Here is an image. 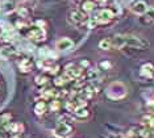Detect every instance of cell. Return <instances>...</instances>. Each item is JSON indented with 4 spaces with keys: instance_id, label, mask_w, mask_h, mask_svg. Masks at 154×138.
<instances>
[{
    "instance_id": "6da1fadb",
    "label": "cell",
    "mask_w": 154,
    "mask_h": 138,
    "mask_svg": "<svg viewBox=\"0 0 154 138\" xmlns=\"http://www.w3.org/2000/svg\"><path fill=\"white\" fill-rule=\"evenodd\" d=\"M113 49H136V50H146L149 48V41L134 34H116L112 37Z\"/></svg>"
},
{
    "instance_id": "7a4b0ae2",
    "label": "cell",
    "mask_w": 154,
    "mask_h": 138,
    "mask_svg": "<svg viewBox=\"0 0 154 138\" xmlns=\"http://www.w3.org/2000/svg\"><path fill=\"white\" fill-rule=\"evenodd\" d=\"M128 91H127V87H125L124 83L121 82H113L111 83L109 86L107 87L106 90V95L108 99L113 101H119V100H122L125 96H127Z\"/></svg>"
},
{
    "instance_id": "3957f363",
    "label": "cell",
    "mask_w": 154,
    "mask_h": 138,
    "mask_svg": "<svg viewBox=\"0 0 154 138\" xmlns=\"http://www.w3.org/2000/svg\"><path fill=\"white\" fill-rule=\"evenodd\" d=\"M115 17H116V13L112 8H101L95 13L94 19H95L97 26H106L113 21Z\"/></svg>"
},
{
    "instance_id": "277c9868",
    "label": "cell",
    "mask_w": 154,
    "mask_h": 138,
    "mask_svg": "<svg viewBox=\"0 0 154 138\" xmlns=\"http://www.w3.org/2000/svg\"><path fill=\"white\" fill-rule=\"evenodd\" d=\"M72 133H74V126L63 120H59L53 128V134L57 138H70Z\"/></svg>"
},
{
    "instance_id": "5b68a950",
    "label": "cell",
    "mask_w": 154,
    "mask_h": 138,
    "mask_svg": "<svg viewBox=\"0 0 154 138\" xmlns=\"http://www.w3.org/2000/svg\"><path fill=\"white\" fill-rule=\"evenodd\" d=\"M26 38L29 41H33V42H44L46 40V29L45 28H41V26H33L30 28L29 30L26 32Z\"/></svg>"
},
{
    "instance_id": "8992f818",
    "label": "cell",
    "mask_w": 154,
    "mask_h": 138,
    "mask_svg": "<svg viewBox=\"0 0 154 138\" xmlns=\"http://www.w3.org/2000/svg\"><path fill=\"white\" fill-rule=\"evenodd\" d=\"M83 71H85V69H82L79 65H76V63L72 62V63L66 65L65 70H63V74L69 78L70 80H74V79H79V78L83 75Z\"/></svg>"
},
{
    "instance_id": "52a82bcc",
    "label": "cell",
    "mask_w": 154,
    "mask_h": 138,
    "mask_svg": "<svg viewBox=\"0 0 154 138\" xmlns=\"http://www.w3.org/2000/svg\"><path fill=\"white\" fill-rule=\"evenodd\" d=\"M69 20L72 24L78 25V24H85L87 23V13H85L82 9H71L69 12Z\"/></svg>"
},
{
    "instance_id": "ba28073f",
    "label": "cell",
    "mask_w": 154,
    "mask_h": 138,
    "mask_svg": "<svg viewBox=\"0 0 154 138\" xmlns=\"http://www.w3.org/2000/svg\"><path fill=\"white\" fill-rule=\"evenodd\" d=\"M74 46H75L74 41L69 37H62L55 42V49L58 51H70L74 49Z\"/></svg>"
},
{
    "instance_id": "9c48e42d",
    "label": "cell",
    "mask_w": 154,
    "mask_h": 138,
    "mask_svg": "<svg viewBox=\"0 0 154 138\" xmlns=\"http://www.w3.org/2000/svg\"><path fill=\"white\" fill-rule=\"evenodd\" d=\"M148 8H149L148 4L143 0H137V2H134L131 5V12L137 16H143L146 13V11H148Z\"/></svg>"
},
{
    "instance_id": "30bf717a",
    "label": "cell",
    "mask_w": 154,
    "mask_h": 138,
    "mask_svg": "<svg viewBox=\"0 0 154 138\" xmlns=\"http://www.w3.org/2000/svg\"><path fill=\"white\" fill-rule=\"evenodd\" d=\"M153 72H154V65L150 62H146L140 67V74L145 79H153Z\"/></svg>"
},
{
    "instance_id": "8fae6325",
    "label": "cell",
    "mask_w": 154,
    "mask_h": 138,
    "mask_svg": "<svg viewBox=\"0 0 154 138\" xmlns=\"http://www.w3.org/2000/svg\"><path fill=\"white\" fill-rule=\"evenodd\" d=\"M16 54H17L16 49L12 48V46H3V48H0V59H3V61H8V59H11Z\"/></svg>"
},
{
    "instance_id": "7c38bea8",
    "label": "cell",
    "mask_w": 154,
    "mask_h": 138,
    "mask_svg": "<svg viewBox=\"0 0 154 138\" xmlns=\"http://www.w3.org/2000/svg\"><path fill=\"white\" fill-rule=\"evenodd\" d=\"M17 66H19L20 71L24 74H28L33 70V62L30 58H21L19 61V63H17Z\"/></svg>"
},
{
    "instance_id": "4fadbf2b",
    "label": "cell",
    "mask_w": 154,
    "mask_h": 138,
    "mask_svg": "<svg viewBox=\"0 0 154 138\" xmlns=\"http://www.w3.org/2000/svg\"><path fill=\"white\" fill-rule=\"evenodd\" d=\"M72 116L78 120H86L90 117V109L87 107H75L72 111Z\"/></svg>"
},
{
    "instance_id": "5bb4252c",
    "label": "cell",
    "mask_w": 154,
    "mask_h": 138,
    "mask_svg": "<svg viewBox=\"0 0 154 138\" xmlns=\"http://www.w3.org/2000/svg\"><path fill=\"white\" fill-rule=\"evenodd\" d=\"M7 130H9L13 134H21L25 130V126H24L23 122H9L8 125L5 126Z\"/></svg>"
},
{
    "instance_id": "9a60e30c",
    "label": "cell",
    "mask_w": 154,
    "mask_h": 138,
    "mask_svg": "<svg viewBox=\"0 0 154 138\" xmlns=\"http://www.w3.org/2000/svg\"><path fill=\"white\" fill-rule=\"evenodd\" d=\"M48 111H49V107L44 100H40L34 104V113H36L37 116H44Z\"/></svg>"
},
{
    "instance_id": "2e32d148",
    "label": "cell",
    "mask_w": 154,
    "mask_h": 138,
    "mask_svg": "<svg viewBox=\"0 0 154 138\" xmlns=\"http://www.w3.org/2000/svg\"><path fill=\"white\" fill-rule=\"evenodd\" d=\"M58 94H59V91H55L54 88H48V90H44V91H41V94H40V96L44 99V100H48V99H57L58 97Z\"/></svg>"
},
{
    "instance_id": "e0dca14e",
    "label": "cell",
    "mask_w": 154,
    "mask_h": 138,
    "mask_svg": "<svg viewBox=\"0 0 154 138\" xmlns=\"http://www.w3.org/2000/svg\"><path fill=\"white\" fill-rule=\"evenodd\" d=\"M96 7L97 5L94 0H85V2H82L80 9H82L85 13H90V12H92V11H95Z\"/></svg>"
},
{
    "instance_id": "ac0fdd59",
    "label": "cell",
    "mask_w": 154,
    "mask_h": 138,
    "mask_svg": "<svg viewBox=\"0 0 154 138\" xmlns=\"http://www.w3.org/2000/svg\"><path fill=\"white\" fill-rule=\"evenodd\" d=\"M99 49L101 50H112L113 49V46H112V37H106L103 38V40L99 41Z\"/></svg>"
},
{
    "instance_id": "d6986e66",
    "label": "cell",
    "mask_w": 154,
    "mask_h": 138,
    "mask_svg": "<svg viewBox=\"0 0 154 138\" xmlns=\"http://www.w3.org/2000/svg\"><path fill=\"white\" fill-rule=\"evenodd\" d=\"M69 82H71V80H70L69 78L65 75V74H63V75H59V76L57 75L54 78V80H53V83H54L55 87H65Z\"/></svg>"
},
{
    "instance_id": "ffe728a7",
    "label": "cell",
    "mask_w": 154,
    "mask_h": 138,
    "mask_svg": "<svg viewBox=\"0 0 154 138\" xmlns=\"http://www.w3.org/2000/svg\"><path fill=\"white\" fill-rule=\"evenodd\" d=\"M142 124H145L148 128L154 129V115L153 113H146L142 116Z\"/></svg>"
},
{
    "instance_id": "44dd1931",
    "label": "cell",
    "mask_w": 154,
    "mask_h": 138,
    "mask_svg": "<svg viewBox=\"0 0 154 138\" xmlns=\"http://www.w3.org/2000/svg\"><path fill=\"white\" fill-rule=\"evenodd\" d=\"M142 23H145V24L154 23V7H150V8H148V11H146V13L143 15Z\"/></svg>"
},
{
    "instance_id": "7402d4cb",
    "label": "cell",
    "mask_w": 154,
    "mask_h": 138,
    "mask_svg": "<svg viewBox=\"0 0 154 138\" xmlns=\"http://www.w3.org/2000/svg\"><path fill=\"white\" fill-rule=\"evenodd\" d=\"M48 107H49V111L50 112H58L59 109H61L62 104H61V101H59L58 99H51Z\"/></svg>"
},
{
    "instance_id": "603a6c76",
    "label": "cell",
    "mask_w": 154,
    "mask_h": 138,
    "mask_svg": "<svg viewBox=\"0 0 154 138\" xmlns=\"http://www.w3.org/2000/svg\"><path fill=\"white\" fill-rule=\"evenodd\" d=\"M34 82H36L37 86L44 87V86H46V84L49 83V76L45 75V74H41V75H37V76H36Z\"/></svg>"
},
{
    "instance_id": "cb8c5ba5",
    "label": "cell",
    "mask_w": 154,
    "mask_h": 138,
    "mask_svg": "<svg viewBox=\"0 0 154 138\" xmlns=\"http://www.w3.org/2000/svg\"><path fill=\"white\" fill-rule=\"evenodd\" d=\"M12 113H3L0 115V125H4L7 126L9 122H12Z\"/></svg>"
},
{
    "instance_id": "d4e9b609",
    "label": "cell",
    "mask_w": 154,
    "mask_h": 138,
    "mask_svg": "<svg viewBox=\"0 0 154 138\" xmlns=\"http://www.w3.org/2000/svg\"><path fill=\"white\" fill-rule=\"evenodd\" d=\"M137 134L140 138H150L152 137V133H150V130L146 128V126H140L137 129Z\"/></svg>"
},
{
    "instance_id": "484cf974",
    "label": "cell",
    "mask_w": 154,
    "mask_h": 138,
    "mask_svg": "<svg viewBox=\"0 0 154 138\" xmlns=\"http://www.w3.org/2000/svg\"><path fill=\"white\" fill-rule=\"evenodd\" d=\"M16 12H17V15L20 16V19H24V20L29 16V11H28V8H25V7H20V8H17Z\"/></svg>"
},
{
    "instance_id": "4316f807",
    "label": "cell",
    "mask_w": 154,
    "mask_h": 138,
    "mask_svg": "<svg viewBox=\"0 0 154 138\" xmlns=\"http://www.w3.org/2000/svg\"><path fill=\"white\" fill-rule=\"evenodd\" d=\"M112 69V65L108 61H103V62H100L99 63V71H108V70H111Z\"/></svg>"
},
{
    "instance_id": "83f0119b",
    "label": "cell",
    "mask_w": 154,
    "mask_h": 138,
    "mask_svg": "<svg viewBox=\"0 0 154 138\" xmlns=\"http://www.w3.org/2000/svg\"><path fill=\"white\" fill-rule=\"evenodd\" d=\"M146 107H148L149 112L154 115V99H150V100L148 101V104H146Z\"/></svg>"
},
{
    "instance_id": "f1b7e54d",
    "label": "cell",
    "mask_w": 154,
    "mask_h": 138,
    "mask_svg": "<svg viewBox=\"0 0 154 138\" xmlns=\"http://www.w3.org/2000/svg\"><path fill=\"white\" fill-rule=\"evenodd\" d=\"M79 66L82 67V69H87V67H90V62L88 61H86V59H83V61H80L79 62Z\"/></svg>"
},
{
    "instance_id": "f546056e",
    "label": "cell",
    "mask_w": 154,
    "mask_h": 138,
    "mask_svg": "<svg viewBox=\"0 0 154 138\" xmlns=\"http://www.w3.org/2000/svg\"><path fill=\"white\" fill-rule=\"evenodd\" d=\"M11 138H21V136H20V134H13Z\"/></svg>"
},
{
    "instance_id": "4dcf8cb0",
    "label": "cell",
    "mask_w": 154,
    "mask_h": 138,
    "mask_svg": "<svg viewBox=\"0 0 154 138\" xmlns=\"http://www.w3.org/2000/svg\"><path fill=\"white\" fill-rule=\"evenodd\" d=\"M76 2H85V0H76Z\"/></svg>"
},
{
    "instance_id": "1f68e13d",
    "label": "cell",
    "mask_w": 154,
    "mask_h": 138,
    "mask_svg": "<svg viewBox=\"0 0 154 138\" xmlns=\"http://www.w3.org/2000/svg\"><path fill=\"white\" fill-rule=\"evenodd\" d=\"M153 79H154V72H153Z\"/></svg>"
}]
</instances>
